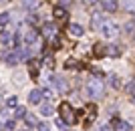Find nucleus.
<instances>
[{
    "label": "nucleus",
    "instance_id": "32",
    "mask_svg": "<svg viewBox=\"0 0 135 131\" xmlns=\"http://www.w3.org/2000/svg\"><path fill=\"white\" fill-rule=\"evenodd\" d=\"M99 131H111V127H107V125H101V127H99Z\"/></svg>",
    "mask_w": 135,
    "mask_h": 131
},
{
    "label": "nucleus",
    "instance_id": "2",
    "mask_svg": "<svg viewBox=\"0 0 135 131\" xmlns=\"http://www.w3.org/2000/svg\"><path fill=\"white\" fill-rule=\"evenodd\" d=\"M59 113H61V119L67 121V123H75L77 121V117H75V111L73 107H71V103H61V107H59Z\"/></svg>",
    "mask_w": 135,
    "mask_h": 131
},
{
    "label": "nucleus",
    "instance_id": "23",
    "mask_svg": "<svg viewBox=\"0 0 135 131\" xmlns=\"http://www.w3.org/2000/svg\"><path fill=\"white\" fill-rule=\"evenodd\" d=\"M28 46H30V51H40V48H42V40H40V38H36V40L32 42V45H28Z\"/></svg>",
    "mask_w": 135,
    "mask_h": 131
},
{
    "label": "nucleus",
    "instance_id": "34",
    "mask_svg": "<svg viewBox=\"0 0 135 131\" xmlns=\"http://www.w3.org/2000/svg\"><path fill=\"white\" fill-rule=\"evenodd\" d=\"M38 131H51V129H49L46 125H40V127H38Z\"/></svg>",
    "mask_w": 135,
    "mask_h": 131
},
{
    "label": "nucleus",
    "instance_id": "1",
    "mask_svg": "<svg viewBox=\"0 0 135 131\" xmlns=\"http://www.w3.org/2000/svg\"><path fill=\"white\" fill-rule=\"evenodd\" d=\"M85 89H87V95L89 97H101L103 93H105V85H103V81L99 79H89L87 81V85H85Z\"/></svg>",
    "mask_w": 135,
    "mask_h": 131
},
{
    "label": "nucleus",
    "instance_id": "20",
    "mask_svg": "<svg viewBox=\"0 0 135 131\" xmlns=\"http://www.w3.org/2000/svg\"><path fill=\"white\" fill-rule=\"evenodd\" d=\"M65 67H67V69H81V63H79V61H75V59H69L67 63H65Z\"/></svg>",
    "mask_w": 135,
    "mask_h": 131
},
{
    "label": "nucleus",
    "instance_id": "36",
    "mask_svg": "<svg viewBox=\"0 0 135 131\" xmlns=\"http://www.w3.org/2000/svg\"><path fill=\"white\" fill-rule=\"evenodd\" d=\"M24 131H28V129H24Z\"/></svg>",
    "mask_w": 135,
    "mask_h": 131
},
{
    "label": "nucleus",
    "instance_id": "6",
    "mask_svg": "<svg viewBox=\"0 0 135 131\" xmlns=\"http://www.w3.org/2000/svg\"><path fill=\"white\" fill-rule=\"evenodd\" d=\"M40 30H42V34H45V36H49V38H55L56 26H55L52 22H45L42 26H40Z\"/></svg>",
    "mask_w": 135,
    "mask_h": 131
},
{
    "label": "nucleus",
    "instance_id": "26",
    "mask_svg": "<svg viewBox=\"0 0 135 131\" xmlns=\"http://www.w3.org/2000/svg\"><path fill=\"white\" fill-rule=\"evenodd\" d=\"M55 125L59 127L61 131H67V121H62V119H56V121H55Z\"/></svg>",
    "mask_w": 135,
    "mask_h": 131
},
{
    "label": "nucleus",
    "instance_id": "9",
    "mask_svg": "<svg viewBox=\"0 0 135 131\" xmlns=\"http://www.w3.org/2000/svg\"><path fill=\"white\" fill-rule=\"evenodd\" d=\"M42 91H38V89H34V91H30V95H28V101L32 103V105H40V101H42Z\"/></svg>",
    "mask_w": 135,
    "mask_h": 131
},
{
    "label": "nucleus",
    "instance_id": "15",
    "mask_svg": "<svg viewBox=\"0 0 135 131\" xmlns=\"http://www.w3.org/2000/svg\"><path fill=\"white\" fill-rule=\"evenodd\" d=\"M113 127H115V131H131L129 123H125V121H121V119L113 121Z\"/></svg>",
    "mask_w": 135,
    "mask_h": 131
},
{
    "label": "nucleus",
    "instance_id": "7",
    "mask_svg": "<svg viewBox=\"0 0 135 131\" xmlns=\"http://www.w3.org/2000/svg\"><path fill=\"white\" fill-rule=\"evenodd\" d=\"M38 61H34V59H30L28 61V75H30V79H36L38 77Z\"/></svg>",
    "mask_w": 135,
    "mask_h": 131
},
{
    "label": "nucleus",
    "instance_id": "17",
    "mask_svg": "<svg viewBox=\"0 0 135 131\" xmlns=\"http://www.w3.org/2000/svg\"><path fill=\"white\" fill-rule=\"evenodd\" d=\"M52 113H55V109H52V105H49V103H45V105H40V115H45V117H51Z\"/></svg>",
    "mask_w": 135,
    "mask_h": 131
},
{
    "label": "nucleus",
    "instance_id": "19",
    "mask_svg": "<svg viewBox=\"0 0 135 131\" xmlns=\"http://www.w3.org/2000/svg\"><path fill=\"white\" fill-rule=\"evenodd\" d=\"M105 55H107V46L95 45V57H105Z\"/></svg>",
    "mask_w": 135,
    "mask_h": 131
},
{
    "label": "nucleus",
    "instance_id": "14",
    "mask_svg": "<svg viewBox=\"0 0 135 131\" xmlns=\"http://www.w3.org/2000/svg\"><path fill=\"white\" fill-rule=\"evenodd\" d=\"M24 8H28V10H36V8H40V4H42V0H22Z\"/></svg>",
    "mask_w": 135,
    "mask_h": 131
},
{
    "label": "nucleus",
    "instance_id": "5",
    "mask_svg": "<svg viewBox=\"0 0 135 131\" xmlns=\"http://www.w3.org/2000/svg\"><path fill=\"white\" fill-rule=\"evenodd\" d=\"M22 38H24V45H32L34 40L38 38V32H36L34 28H26V30H24V36H22Z\"/></svg>",
    "mask_w": 135,
    "mask_h": 131
},
{
    "label": "nucleus",
    "instance_id": "24",
    "mask_svg": "<svg viewBox=\"0 0 135 131\" xmlns=\"http://www.w3.org/2000/svg\"><path fill=\"white\" fill-rule=\"evenodd\" d=\"M14 129H16V123H14V121H6V123H4V131H14Z\"/></svg>",
    "mask_w": 135,
    "mask_h": 131
},
{
    "label": "nucleus",
    "instance_id": "18",
    "mask_svg": "<svg viewBox=\"0 0 135 131\" xmlns=\"http://www.w3.org/2000/svg\"><path fill=\"white\" fill-rule=\"evenodd\" d=\"M121 6L129 12H135V0H121Z\"/></svg>",
    "mask_w": 135,
    "mask_h": 131
},
{
    "label": "nucleus",
    "instance_id": "27",
    "mask_svg": "<svg viewBox=\"0 0 135 131\" xmlns=\"http://www.w3.org/2000/svg\"><path fill=\"white\" fill-rule=\"evenodd\" d=\"M8 20H10V14H8V12H2V14H0V24H6Z\"/></svg>",
    "mask_w": 135,
    "mask_h": 131
},
{
    "label": "nucleus",
    "instance_id": "25",
    "mask_svg": "<svg viewBox=\"0 0 135 131\" xmlns=\"http://www.w3.org/2000/svg\"><path fill=\"white\" fill-rule=\"evenodd\" d=\"M125 30H127L129 34H135V20H131V22L125 24Z\"/></svg>",
    "mask_w": 135,
    "mask_h": 131
},
{
    "label": "nucleus",
    "instance_id": "3",
    "mask_svg": "<svg viewBox=\"0 0 135 131\" xmlns=\"http://www.w3.org/2000/svg\"><path fill=\"white\" fill-rule=\"evenodd\" d=\"M99 28H101V32H103V36H105V38H115V36L119 34L117 24L111 22V20H105V22H103Z\"/></svg>",
    "mask_w": 135,
    "mask_h": 131
},
{
    "label": "nucleus",
    "instance_id": "30",
    "mask_svg": "<svg viewBox=\"0 0 135 131\" xmlns=\"http://www.w3.org/2000/svg\"><path fill=\"white\" fill-rule=\"evenodd\" d=\"M16 97H10V99H8V101H6V105H8V107H16Z\"/></svg>",
    "mask_w": 135,
    "mask_h": 131
},
{
    "label": "nucleus",
    "instance_id": "35",
    "mask_svg": "<svg viewBox=\"0 0 135 131\" xmlns=\"http://www.w3.org/2000/svg\"><path fill=\"white\" fill-rule=\"evenodd\" d=\"M85 2H87V4H95L97 0H85Z\"/></svg>",
    "mask_w": 135,
    "mask_h": 131
},
{
    "label": "nucleus",
    "instance_id": "13",
    "mask_svg": "<svg viewBox=\"0 0 135 131\" xmlns=\"http://www.w3.org/2000/svg\"><path fill=\"white\" fill-rule=\"evenodd\" d=\"M101 2H103V8H105L107 12H115V10H117V6H119L117 0H101Z\"/></svg>",
    "mask_w": 135,
    "mask_h": 131
},
{
    "label": "nucleus",
    "instance_id": "29",
    "mask_svg": "<svg viewBox=\"0 0 135 131\" xmlns=\"http://www.w3.org/2000/svg\"><path fill=\"white\" fill-rule=\"evenodd\" d=\"M42 97L45 99H52V91L51 89H42Z\"/></svg>",
    "mask_w": 135,
    "mask_h": 131
},
{
    "label": "nucleus",
    "instance_id": "4",
    "mask_svg": "<svg viewBox=\"0 0 135 131\" xmlns=\"http://www.w3.org/2000/svg\"><path fill=\"white\" fill-rule=\"evenodd\" d=\"M51 83H52V87H55L56 91H67V89H69L67 81L62 79V77H52V79H51Z\"/></svg>",
    "mask_w": 135,
    "mask_h": 131
},
{
    "label": "nucleus",
    "instance_id": "12",
    "mask_svg": "<svg viewBox=\"0 0 135 131\" xmlns=\"http://www.w3.org/2000/svg\"><path fill=\"white\" fill-rule=\"evenodd\" d=\"M67 16H69V14H67V10H65L62 6H56V8H55V18L59 20V22H65Z\"/></svg>",
    "mask_w": 135,
    "mask_h": 131
},
{
    "label": "nucleus",
    "instance_id": "21",
    "mask_svg": "<svg viewBox=\"0 0 135 131\" xmlns=\"http://www.w3.org/2000/svg\"><path fill=\"white\" fill-rule=\"evenodd\" d=\"M107 55L109 57H119L121 51H119V46H107Z\"/></svg>",
    "mask_w": 135,
    "mask_h": 131
},
{
    "label": "nucleus",
    "instance_id": "33",
    "mask_svg": "<svg viewBox=\"0 0 135 131\" xmlns=\"http://www.w3.org/2000/svg\"><path fill=\"white\" fill-rule=\"evenodd\" d=\"M131 101H133V105H135V89H131Z\"/></svg>",
    "mask_w": 135,
    "mask_h": 131
},
{
    "label": "nucleus",
    "instance_id": "11",
    "mask_svg": "<svg viewBox=\"0 0 135 131\" xmlns=\"http://www.w3.org/2000/svg\"><path fill=\"white\" fill-rule=\"evenodd\" d=\"M91 22H93V26H95V28H99V26L105 22V16H103L101 12H93V14H91Z\"/></svg>",
    "mask_w": 135,
    "mask_h": 131
},
{
    "label": "nucleus",
    "instance_id": "22",
    "mask_svg": "<svg viewBox=\"0 0 135 131\" xmlns=\"http://www.w3.org/2000/svg\"><path fill=\"white\" fill-rule=\"evenodd\" d=\"M28 111L24 107H16V111H14V117H16V119H24V115H26Z\"/></svg>",
    "mask_w": 135,
    "mask_h": 131
},
{
    "label": "nucleus",
    "instance_id": "28",
    "mask_svg": "<svg viewBox=\"0 0 135 131\" xmlns=\"http://www.w3.org/2000/svg\"><path fill=\"white\" fill-rule=\"evenodd\" d=\"M111 85L115 87V89H119V87H121V83H119V79L115 77V75H111Z\"/></svg>",
    "mask_w": 135,
    "mask_h": 131
},
{
    "label": "nucleus",
    "instance_id": "31",
    "mask_svg": "<svg viewBox=\"0 0 135 131\" xmlns=\"http://www.w3.org/2000/svg\"><path fill=\"white\" fill-rule=\"evenodd\" d=\"M45 65H46L49 69H52V67H55V65H52V59H51V57H46V59H45Z\"/></svg>",
    "mask_w": 135,
    "mask_h": 131
},
{
    "label": "nucleus",
    "instance_id": "10",
    "mask_svg": "<svg viewBox=\"0 0 135 131\" xmlns=\"http://www.w3.org/2000/svg\"><path fill=\"white\" fill-rule=\"evenodd\" d=\"M69 34L75 36V38H79V36H83V34H85V30H83L81 24H69Z\"/></svg>",
    "mask_w": 135,
    "mask_h": 131
},
{
    "label": "nucleus",
    "instance_id": "16",
    "mask_svg": "<svg viewBox=\"0 0 135 131\" xmlns=\"http://www.w3.org/2000/svg\"><path fill=\"white\" fill-rule=\"evenodd\" d=\"M24 121H26L28 127H36V125H38V119H36V115H32V113L24 115Z\"/></svg>",
    "mask_w": 135,
    "mask_h": 131
},
{
    "label": "nucleus",
    "instance_id": "8",
    "mask_svg": "<svg viewBox=\"0 0 135 131\" xmlns=\"http://www.w3.org/2000/svg\"><path fill=\"white\" fill-rule=\"evenodd\" d=\"M4 61L8 65H16L18 61H20V55H18V51H10V52H4Z\"/></svg>",
    "mask_w": 135,
    "mask_h": 131
}]
</instances>
